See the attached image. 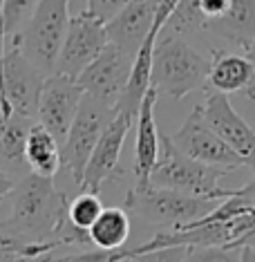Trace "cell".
<instances>
[{
    "mask_svg": "<svg viewBox=\"0 0 255 262\" xmlns=\"http://www.w3.org/2000/svg\"><path fill=\"white\" fill-rule=\"evenodd\" d=\"M166 27L246 52L255 38V0H179Z\"/></svg>",
    "mask_w": 255,
    "mask_h": 262,
    "instance_id": "obj_1",
    "label": "cell"
},
{
    "mask_svg": "<svg viewBox=\"0 0 255 262\" xmlns=\"http://www.w3.org/2000/svg\"><path fill=\"white\" fill-rule=\"evenodd\" d=\"M9 215L0 226L34 242H52L58 226L67 217V195L54 186V177L29 170L11 188Z\"/></svg>",
    "mask_w": 255,
    "mask_h": 262,
    "instance_id": "obj_2",
    "label": "cell"
},
{
    "mask_svg": "<svg viewBox=\"0 0 255 262\" xmlns=\"http://www.w3.org/2000/svg\"><path fill=\"white\" fill-rule=\"evenodd\" d=\"M211 72V58L188 43L181 34L161 38L155 50L150 85L175 101H181L195 90H204Z\"/></svg>",
    "mask_w": 255,
    "mask_h": 262,
    "instance_id": "obj_3",
    "label": "cell"
},
{
    "mask_svg": "<svg viewBox=\"0 0 255 262\" xmlns=\"http://www.w3.org/2000/svg\"><path fill=\"white\" fill-rule=\"evenodd\" d=\"M222 200L213 198H199V195L181 193L175 188H161V186H148L137 188L132 186L126 193L123 206L132 215L144 220L146 224L164 226L170 231L188 229L195 222L204 220L208 213L217 208Z\"/></svg>",
    "mask_w": 255,
    "mask_h": 262,
    "instance_id": "obj_4",
    "label": "cell"
},
{
    "mask_svg": "<svg viewBox=\"0 0 255 262\" xmlns=\"http://www.w3.org/2000/svg\"><path fill=\"white\" fill-rule=\"evenodd\" d=\"M233 172L226 166H213L204 164L199 159L191 157L175 146L173 137H161V152L159 162L150 175V186L161 188H175L181 193L199 195V198H213V200H226L235 195V190L219 188V180L224 175Z\"/></svg>",
    "mask_w": 255,
    "mask_h": 262,
    "instance_id": "obj_5",
    "label": "cell"
},
{
    "mask_svg": "<svg viewBox=\"0 0 255 262\" xmlns=\"http://www.w3.org/2000/svg\"><path fill=\"white\" fill-rule=\"evenodd\" d=\"M69 18V0H40L34 16L16 36L25 56L47 76L56 72Z\"/></svg>",
    "mask_w": 255,
    "mask_h": 262,
    "instance_id": "obj_6",
    "label": "cell"
},
{
    "mask_svg": "<svg viewBox=\"0 0 255 262\" xmlns=\"http://www.w3.org/2000/svg\"><path fill=\"white\" fill-rule=\"evenodd\" d=\"M47 74L25 56L18 40L9 38L0 58V117L14 112L38 119V101Z\"/></svg>",
    "mask_w": 255,
    "mask_h": 262,
    "instance_id": "obj_7",
    "label": "cell"
},
{
    "mask_svg": "<svg viewBox=\"0 0 255 262\" xmlns=\"http://www.w3.org/2000/svg\"><path fill=\"white\" fill-rule=\"evenodd\" d=\"M117 115V105H108L92 94H83L79 112H76L72 128L67 133V139L61 146L63 166L69 170L76 186H81L83 172H85L87 159L97 148L101 135L108 130L112 119Z\"/></svg>",
    "mask_w": 255,
    "mask_h": 262,
    "instance_id": "obj_8",
    "label": "cell"
},
{
    "mask_svg": "<svg viewBox=\"0 0 255 262\" xmlns=\"http://www.w3.org/2000/svg\"><path fill=\"white\" fill-rule=\"evenodd\" d=\"M105 45H108L105 23L90 9H83L81 14L69 18L65 43L56 61V72L79 79V74L101 54Z\"/></svg>",
    "mask_w": 255,
    "mask_h": 262,
    "instance_id": "obj_9",
    "label": "cell"
},
{
    "mask_svg": "<svg viewBox=\"0 0 255 262\" xmlns=\"http://www.w3.org/2000/svg\"><path fill=\"white\" fill-rule=\"evenodd\" d=\"M132 65L134 56L108 40L101 54L79 74V83L87 94L108 105H117L130 83Z\"/></svg>",
    "mask_w": 255,
    "mask_h": 262,
    "instance_id": "obj_10",
    "label": "cell"
},
{
    "mask_svg": "<svg viewBox=\"0 0 255 262\" xmlns=\"http://www.w3.org/2000/svg\"><path fill=\"white\" fill-rule=\"evenodd\" d=\"M170 137H173L175 146L179 148V150H183L186 155H191V157L199 159V162H204V164L226 166L230 170L246 166L244 159H242L240 155L213 130L211 123L206 121L201 105H195L191 110V115L186 117V121L181 123V128Z\"/></svg>",
    "mask_w": 255,
    "mask_h": 262,
    "instance_id": "obj_11",
    "label": "cell"
},
{
    "mask_svg": "<svg viewBox=\"0 0 255 262\" xmlns=\"http://www.w3.org/2000/svg\"><path fill=\"white\" fill-rule=\"evenodd\" d=\"M83 94L85 90H83L79 79L67 74L54 72L43 83V92H40L38 101V121L56 137L61 146L67 139Z\"/></svg>",
    "mask_w": 255,
    "mask_h": 262,
    "instance_id": "obj_12",
    "label": "cell"
},
{
    "mask_svg": "<svg viewBox=\"0 0 255 262\" xmlns=\"http://www.w3.org/2000/svg\"><path fill=\"white\" fill-rule=\"evenodd\" d=\"M137 117L130 115L126 110H117L114 119L108 126L103 135H101L97 148L92 150L90 159H87L85 172H83L81 190H94L99 193L101 186L110 180H119L123 175L121 170V150L126 144V137L132 128Z\"/></svg>",
    "mask_w": 255,
    "mask_h": 262,
    "instance_id": "obj_13",
    "label": "cell"
},
{
    "mask_svg": "<svg viewBox=\"0 0 255 262\" xmlns=\"http://www.w3.org/2000/svg\"><path fill=\"white\" fill-rule=\"evenodd\" d=\"M201 108L213 130L244 159L248 168L255 170V130L230 105L228 94L206 92V101L201 103Z\"/></svg>",
    "mask_w": 255,
    "mask_h": 262,
    "instance_id": "obj_14",
    "label": "cell"
},
{
    "mask_svg": "<svg viewBox=\"0 0 255 262\" xmlns=\"http://www.w3.org/2000/svg\"><path fill=\"white\" fill-rule=\"evenodd\" d=\"M159 97L161 94L150 85L137 112V139H134V159H132V175L137 180V184H134L137 188L150 186V175L159 162V152H161V135H159L155 119Z\"/></svg>",
    "mask_w": 255,
    "mask_h": 262,
    "instance_id": "obj_15",
    "label": "cell"
},
{
    "mask_svg": "<svg viewBox=\"0 0 255 262\" xmlns=\"http://www.w3.org/2000/svg\"><path fill=\"white\" fill-rule=\"evenodd\" d=\"M204 90L224 94L244 92L246 97H251L255 90V61L246 52L224 47L211 50V72Z\"/></svg>",
    "mask_w": 255,
    "mask_h": 262,
    "instance_id": "obj_16",
    "label": "cell"
},
{
    "mask_svg": "<svg viewBox=\"0 0 255 262\" xmlns=\"http://www.w3.org/2000/svg\"><path fill=\"white\" fill-rule=\"evenodd\" d=\"M161 3L164 0H130L114 18L105 23L108 40L134 56L155 25Z\"/></svg>",
    "mask_w": 255,
    "mask_h": 262,
    "instance_id": "obj_17",
    "label": "cell"
},
{
    "mask_svg": "<svg viewBox=\"0 0 255 262\" xmlns=\"http://www.w3.org/2000/svg\"><path fill=\"white\" fill-rule=\"evenodd\" d=\"M36 121L38 119L18 115V112H14L9 117H0V168L9 177H14V180L29 172L25 159V146L29 130Z\"/></svg>",
    "mask_w": 255,
    "mask_h": 262,
    "instance_id": "obj_18",
    "label": "cell"
},
{
    "mask_svg": "<svg viewBox=\"0 0 255 262\" xmlns=\"http://www.w3.org/2000/svg\"><path fill=\"white\" fill-rule=\"evenodd\" d=\"M25 159H27L29 170L45 175V177H54L63 166L61 144H58V139L40 121H36L32 126V130H29Z\"/></svg>",
    "mask_w": 255,
    "mask_h": 262,
    "instance_id": "obj_19",
    "label": "cell"
},
{
    "mask_svg": "<svg viewBox=\"0 0 255 262\" xmlns=\"http://www.w3.org/2000/svg\"><path fill=\"white\" fill-rule=\"evenodd\" d=\"M126 206H110L103 208V213L97 217V222L90 226V237L94 247L108 255L117 249L126 247L130 237V215Z\"/></svg>",
    "mask_w": 255,
    "mask_h": 262,
    "instance_id": "obj_20",
    "label": "cell"
},
{
    "mask_svg": "<svg viewBox=\"0 0 255 262\" xmlns=\"http://www.w3.org/2000/svg\"><path fill=\"white\" fill-rule=\"evenodd\" d=\"M54 242H34L0 226V260H50Z\"/></svg>",
    "mask_w": 255,
    "mask_h": 262,
    "instance_id": "obj_21",
    "label": "cell"
},
{
    "mask_svg": "<svg viewBox=\"0 0 255 262\" xmlns=\"http://www.w3.org/2000/svg\"><path fill=\"white\" fill-rule=\"evenodd\" d=\"M40 0H5L3 3V29L5 38H16L29 23Z\"/></svg>",
    "mask_w": 255,
    "mask_h": 262,
    "instance_id": "obj_22",
    "label": "cell"
},
{
    "mask_svg": "<svg viewBox=\"0 0 255 262\" xmlns=\"http://www.w3.org/2000/svg\"><path fill=\"white\" fill-rule=\"evenodd\" d=\"M103 202L99 200V193L94 190H81L76 198L67 204V217L72 220L76 226L81 229H87L97 222V217L103 213Z\"/></svg>",
    "mask_w": 255,
    "mask_h": 262,
    "instance_id": "obj_23",
    "label": "cell"
},
{
    "mask_svg": "<svg viewBox=\"0 0 255 262\" xmlns=\"http://www.w3.org/2000/svg\"><path fill=\"white\" fill-rule=\"evenodd\" d=\"M128 3L130 0H87V9H90L94 16H99L103 23H108L114 18Z\"/></svg>",
    "mask_w": 255,
    "mask_h": 262,
    "instance_id": "obj_24",
    "label": "cell"
},
{
    "mask_svg": "<svg viewBox=\"0 0 255 262\" xmlns=\"http://www.w3.org/2000/svg\"><path fill=\"white\" fill-rule=\"evenodd\" d=\"M14 184H16L14 177H9L7 172H0V198H7L11 188H14Z\"/></svg>",
    "mask_w": 255,
    "mask_h": 262,
    "instance_id": "obj_25",
    "label": "cell"
},
{
    "mask_svg": "<svg viewBox=\"0 0 255 262\" xmlns=\"http://www.w3.org/2000/svg\"><path fill=\"white\" fill-rule=\"evenodd\" d=\"M3 3L5 0H0V56L5 54V47H7V38H5V29H3Z\"/></svg>",
    "mask_w": 255,
    "mask_h": 262,
    "instance_id": "obj_26",
    "label": "cell"
},
{
    "mask_svg": "<svg viewBox=\"0 0 255 262\" xmlns=\"http://www.w3.org/2000/svg\"><path fill=\"white\" fill-rule=\"evenodd\" d=\"M246 54H248V56H251V58H253V61H255V38H253V43H251V47H248V50H246Z\"/></svg>",
    "mask_w": 255,
    "mask_h": 262,
    "instance_id": "obj_27",
    "label": "cell"
},
{
    "mask_svg": "<svg viewBox=\"0 0 255 262\" xmlns=\"http://www.w3.org/2000/svg\"><path fill=\"white\" fill-rule=\"evenodd\" d=\"M248 99H251V101H255V90L251 92V97H248Z\"/></svg>",
    "mask_w": 255,
    "mask_h": 262,
    "instance_id": "obj_28",
    "label": "cell"
},
{
    "mask_svg": "<svg viewBox=\"0 0 255 262\" xmlns=\"http://www.w3.org/2000/svg\"><path fill=\"white\" fill-rule=\"evenodd\" d=\"M0 172H3V168H0Z\"/></svg>",
    "mask_w": 255,
    "mask_h": 262,
    "instance_id": "obj_29",
    "label": "cell"
},
{
    "mask_svg": "<svg viewBox=\"0 0 255 262\" xmlns=\"http://www.w3.org/2000/svg\"><path fill=\"white\" fill-rule=\"evenodd\" d=\"M0 202H3V198H0Z\"/></svg>",
    "mask_w": 255,
    "mask_h": 262,
    "instance_id": "obj_30",
    "label": "cell"
}]
</instances>
